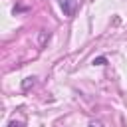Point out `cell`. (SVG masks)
<instances>
[{
    "mask_svg": "<svg viewBox=\"0 0 127 127\" xmlns=\"http://www.w3.org/2000/svg\"><path fill=\"white\" fill-rule=\"evenodd\" d=\"M58 4H60L62 12H64L67 18H71V16L77 12V0H58Z\"/></svg>",
    "mask_w": 127,
    "mask_h": 127,
    "instance_id": "cell-1",
    "label": "cell"
},
{
    "mask_svg": "<svg viewBox=\"0 0 127 127\" xmlns=\"http://www.w3.org/2000/svg\"><path fill=\"white\" fill-rule=\"evenodd\" d=\"M89 127H105V125H103L101 121H91V123H89Z\"/></svg>",
    "mask_w": 127,
    "mask_h": 127,
    "instance_id": "cell-2",
    "label": "cell"
},
{
    "mask_svg": "<svg viewBox=\"0 0 127 127\" xmlns=\"http://www.w3.org/2000/svg\"><path fill=\"white\" fill-rule=\"evenodd\" d=\"M93 64H97V65H101V64H105V58H97V60H93Z\"/></svg>",
    "mask_w": 127,
    "mask_h": 127,
    "instance_id": "cell-3",
    "label": "cell"
}]
</instances>
